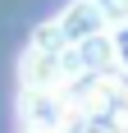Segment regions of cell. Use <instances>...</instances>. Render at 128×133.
I'll return each instance as SVG.
<instances>
[{"label":"cell","instance_id":"obj_1","mask_svg":"<svg viewBox=\"0 0 128 133\" xmlns=\"http://www.w3.org/2000/svg\"><path fill=\"white\" fill-rule=\"evenodd\" d=\"M55 28H60V37L69 41V46H78V41L96 37V32H105V18L96 14V5L91 0H69L60 14H55Z\"/></svg>","mask_w":128,"mask_h":133},{"label":"cell","instance_id":"obj_2","mask_svg":"<svg viewBox=\"0 0 128 133\" xmlns=\"http://www.w3.org/2000/svg\"><path fill=\"white\" fill-rule=\"evenodd\" d=\"M73 51H78V69L82 74H110V69H119V41L110 37V28L87 37V41H78Z\"/></svg>","mask_w":128,"mask_h":133},{"label":"cell","instance_id":"obj_3","mask_svg":"<svg viewBox=\"0 0 128 133\" xmlns=\"http://www.w3.org/2000/svg\"><path fill=\"white\" fill-rule=\"evenodd\" d=\"M96 14L105 18V28L115 32V28H128V0H91Z\"/></svg>","mask_w":128,"mask_h":133},{"label":"cell","instance_id":"obj_4","mask_svg":"<svg viewBox=\"0 0 128 133\" xmlns=\"http://www.w3.org/2000/svg\"><path fill=\"white\" fill-rule=\"evenodd\" d=\"M27 133H51V129H27Z\"/></svg>","mask_w":128,"mask_h":133}]
</instances>
